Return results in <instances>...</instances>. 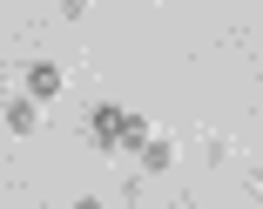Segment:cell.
<instances>
[{
	"label": "cell",
	"instance_id": "6da1fadb",
	"mask_svg": "<svg viewBox=\"0 0 263 209\" xmlns=\"http://www.w3.org/2000/svg\"><path fill=\"white\" fill-rule=\"evenodd\" d=\"M88 142L101 155H128V148L148 142V122L135 108H122V101H95V108H88Z\"/></svg>",
	"mask_w": 263,
	"mask_h": 209
},
{
	"label": "cell",
	"instance_id": "7a4b0ae2",
	"mask_svg": "<svg viewBox=\"0 0 263 209\" xmlns=\"http://www.w3.org/2000/svg\"><path fill=\"white\" fill-rule=\"evenodd\" d=\"M0 122H7V135H34L41 128V101L34 94H14L7 108H0Z\"/></svg>",
	"mask_w": 263,
	"mask_h": 209
},
{
	"label": "cell",
	"instance_id": "3957f363",
	"mask_svg": "<svg viewBox=\"0 0 263 209\" xmlns=\"http://www.w3.org/2000/svg\"><path fill=\"white\" fill-rule=\"evenodd\" d=\"M27 94L47 108V101L61 94V68H54V61H27Z\"/></svg>",
	"mask_w": 263,
	"mask_h": 209
},
{
	"label": "cell",
	"instance_id": "277c9868",
	"mask_svg": "<svg viewBox=\"0 0 263 209\" xmlns=\"http://www.w3.org/2000/svg\"><path fill=\"white\" fill-rule=\"evenodd\" d=\"M135 155H142V169H155V176H162V169L176 162V142H169V135H148V142H142Z\"/></svg>",
	"mask_w": 263,
	"mask_h": 209
},
{
	"label": "cell",
	"instance_id": "5b68a950",
	"mask_svg": "<svg viewBox=\"0 0 263 209\" xmlns=\"http://www.w3.org/2000/svg\"><path fill=\"white\" fill-rule=\"evenodd\" d=\"M61 14H68V21H81V14H88V0H61Z\"/></svg>",
	"mask_w": 263,
	"mask_h": 209
},
{
	"label": "cell",
	"instance_id": "8992f818",
	"mask_svg": "<svg viewBox=\"0 0 263 209\" xmlns=\"http://www.w3.org/2000/svg\"><path fill=\"white\" fill-rule=\"evenodd\" d=\"M68 209H101V202H95V196H74V202H68Z\"/></svg>",
	"mask_w": 263,
	"mask_h": 209
}]
</instances>
